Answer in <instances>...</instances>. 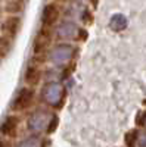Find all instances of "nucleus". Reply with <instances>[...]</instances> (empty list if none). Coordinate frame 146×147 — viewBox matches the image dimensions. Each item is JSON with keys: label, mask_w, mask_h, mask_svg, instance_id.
I'll return each mask as SVG.
<instances>
[{"label": "nucleus", "mask_w": 146, "mask_h": 147, "mask_svg": "<svg viewBox=\"0 0 146 147\" xmlns=\"http://www.w3.org/2000/svg\"><path fill=\"white\" fill-rule=\"evenodd\" d=\"M34 88L33 87H24L18 91L15 100H14V105H12V109L14 110H25L28 109L33 102H34Z\"/></svg>", "instance_id": "obj_1"}, {"label": "nucleus", "mask_w": 146, "mask_h": 147, "mask_svg": "<svg viewBox=\"0 0 146 147\" xmlns=\"http://www.w3.org/2000/svg\"><path fill=\"white\" fill-rule=\"evenodd\" d=\"M60 7L56 2H52V3H47L43 9V13H41V21H43V27H47L50 28L53 27L55 24L58 22L59 16H60Z\"/></svg>", "instance_id": "obj_2"}, {"label": "nucleus", "mask_w": 146, "mask_h": 147, "mask_svg": "<svg viewBox=\"0 0 146 147\" xmlns=\"http://www.w3.org/2000/svg\"><path fill=\"white\" fill-rule=\"evenodd\" d=\"M49 43H50V28L43 27L40 30L39 35L35 37V40H34V46H33L34 55H43L47 50Z\"/></svg>", "instance_id": "obj_3"}, {"label": "nucleus", "mask_w": 146, "mask_h": 147, "mask_svg": "<svg viewBox=\"0 0 146 147\" xmlns=\"http://www.w3.org/2000/svg\"><path fill=\"white\" fill-rule=\"evenodd\" d=\"M72 56V47L67 46V44H60L58 46L55 50H53V62L56 63H64L67 60H69Z\"/></svg>", "instance_id": "obj_4"}, {"label": "nucleus", "mask_w": 146, "mask_h": 147, "mask_svg": "<svg viewBox=\"0 0 146 147\" xmlns=\"http://www.w3.org/2000/svg\"><path fill=\"white\" fill-rule=\"evenodd\" d=\"M24 80L25 82L30 85V87H34V85H37L41 80V71L39 66L35 65H30L25 71V75H24Z\"/></svg>", "instance_id": "obj_5"}, {"label": "nucleus", "mask_w": 146, "mask_h": 147, "mask_svg": "<svg viewBox=\"0 0 146 147\" xmlns=\"http://www.w3.org/2000/svg\"><path fill=\"white\" fill-rule=\"evenodd\" d=\"M18 118L16 116H7L5 121L2 127H0V132L3 134V136H14V134L16 132V128H18Z\"/></svg>", "instance_id": "obj_6"}, {"label": "nucleus", "mask_w": 146, "mask_h": 147, "mask_svg": "<svg viewBox=\"0 0 146 147\" xmlns=\"http://www.w3.org/2000/svg\"><path fill=\"white\" fill-rule=\"evenodd\" d=\"M80 28H77V25L74 22H62L58 28L59 37H64V38H72L75 35V32H78Z\"/></svg>", "instance_id": "obj_7"}, {"label": "nucleus", "mask_w": 146, "mask_h": 147, "mask_svg": "<svg viewBox=\"0 0 146 147\" xmlns=\"http://www.w3.org/2000/svg\"><path fill=\"white\" fill-rule=\"evenodd\" d=\"M19 27H21V19L18 16H9L6 21H5V25H3V30L6 34H9L10 37H15L16 32L19 31Z\"/></svg>", "instance_id": "obj_8"}, {"label": "nucleus", "mask_w": 146, "mask_h": 147, "mask_svg": "<svg viewBox=\"0 0 146 147\" xmlns=\"http://www.w3.org/2000/svg\"><path fill=\"white\" fill-rule=\"evenodd\" d=\"M109 27H111L114 31H121L127 27V19L123 15H114L111 18V22H109Z\"/></svg>", "instance_id": "obj_9"}, {"label": "nucleus", "mask_w": 146, "mask_h": 147, "mask_svg": "<svg viewBox=\"0 0 146 147\" xmlns=\"http://www.w3.org/2000/svg\"><path fill=\"white\" fill-rule=\"evenodd\" d=\"M136 141H137V131L133 129V131L127 132V136H126V146L127 147H134Z\"/></svg>", "instance_id": "obj_10"}, {"label": "nucleus", "mask_w": 146, "mask_h": 147, "mask_svg": "<svg viewBox=\"0 0 146 147\" xmlns=\"http://www.w3.org/2000/svg\"><path fill=\"white\" fill-rule=\"evenodd\" d=\"M56 127H58V116H53L47 124V132H53L56 129Z\"/></svg>", "instance_id": "obj_11"}, {"label": "nucleus", "mask_w": 146, "mask_h": 147, "mask_svg": "<svg viewBox=\"0 0 146 147\" xmlns=\"http://www.w3.org/2000/svg\"><path fill=\"white\" fill-rule=\"evenodd\" d=\"M19 147H39V141L35 140V138H31V140H27V141H24Z\"/></svg>", "instance_id": "obj_12"}, {"label": "nucleus", "mask_w": 146, "mask_h": 147, "mask_svg": "<svg viewBox=\"0 0 146 147\" xmlns=\"http://www.w3.org/2000/svg\"><path fill=\"white\" fill-rule=\"evenodd\" d=\"M78 32H80V35H78V40H86L87 38V31L86 30H78Z\"/></svg>", "instance_id": "obj_13"}, {"label": "nucleus", "mask_w": 146, "mask_h": 147, "mask_svg": "<svg viewBox=\"0 0 146 147\" xmlns=\"http://www.w3.org/2000/svg\"><path fill=\"white\" fill-rule=\"evenodd\" d=\"M0 147H6V144H5L3 141H0Z\"/></svg>", "instance_id": "obj_14"}, {"label": "nucleus", "mask_w": 146, "mask_h": 147, "mask_svg": "<svg viewBox=\"0 0 146 147\" xmlns=\"http://www.w3.org/2000/svg\"><path fill=\"white\" fill-rule=\"evenodd\" d=\"M92 3H93V5L96 6V5H97V0H92Z\"/></svg>", "instance_id": "obj_15"}, {"label": "nucleus", "mask_w": 146, "mask_h": 147, "mask_svg": "<svg viewBox=\"0 0 146 147\" xmlns=\"http://www.w3.org/2000/svg\"><path fill=\"white\" fill-rule=\"evenodd\" d=\"M53 2H60V0H53Z\"/></svg>", "instance_id": "obj_16"}]
</instances>
